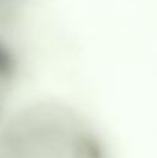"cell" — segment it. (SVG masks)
<instances>
[{"label":"cell","instance_id":"1","mask_svg":"<svg viewBox=\"0 0 157 158\" xmlns=\"http://www.w3.org/2000/svg\"><path fill=\"white\" fill-rule=\"evenodd\" d=\"M0 158H112L96 123L76 106L17 103L0 124Z\"/></svg>","mask_w":157,"mask_h":158},{"label":"cell","instance_id":"2","mask_svg":"<svg viewBox=\"0 0 157 158\" xmlns=\"http://www.w3.org/2000/svg\"><path fill=\"white\" fill-rule=\"evenodd\" d=\"M28 0H0V25L5 26L6 20Z\"/></svg>","mask_w":157,"mask_h":158}]
</instances>
